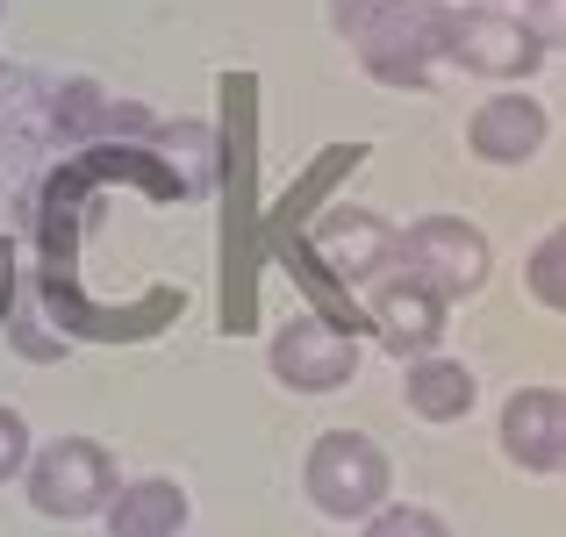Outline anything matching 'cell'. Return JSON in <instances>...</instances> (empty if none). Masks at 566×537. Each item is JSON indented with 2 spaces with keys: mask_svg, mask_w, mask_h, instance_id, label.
Segmentation results:
<instances>
[{
  "mask_svg": "<svg viewBox=\"0 0 566 537\" xmlns=\"http://www.w3.org/2000/svg\"><path fill=\"white\" fill-rule=\"evenodd\" d=\"M22 481H29L36 516H51V524H86V516H101L108 495H115V459H108V444H94V438H57V444H43V452H29Z\"/></svg>",
  "mask_w": 566,
  "mask_h": 537,
  "instance_id": "2",
  "label": "cell"
},
{
  "mask_svg": "<svg viewBox=\"0 0 566 537\" xmlns=\"http://www.w3.org/2000/svg\"><path fill=\"white\" fill-rule=\"evenodd\" d=\"M366 308H374V330L387 337V351H423L444 337V308L452 302H438V294L423 287V280H409V273H380L374 280V294H366Z\"/></svg>",
  "mask_w": 566,
  "mask_h": 537,
  "instance_id": "7",
  "label": "cell"
},
{
  "mask_svg": "<svg viewBox=\"0 0 566 537\" xmlns=\"http://www.w3.org/2000/svg\"><path fill=\"white\" fill-rule=\"evenodd\" d=\"M316 251L352 287H374L387 265H395V230H387L380 215H366V208H331V215L316 222Z\"/></svg>",
  "mask_w": 566,
  "mask_h": 537,
  "instance_id": "8",
  "label": "cell"
},
{
  "mask_svg": "<svg viewBox=\"0 0 566 537\" xmlns=\"http://www.w3.org/2000/svg\"><path fill=\"white\" fill-rule=\"evenodd\" d=\"M559 430H566V394L524 387L502 409V459L524 473H559Z\"/></svg>",
  "mask_w": 566,
  "mask_h": 537,
  "instance_id": "9",
  "label": "cell"
},
{
  "mask_svg": "<svg viewBox=\"0 0 566 537\" xmlns=\"http://www.w3.org/2000/svg\"><path fill=\"white\" fill-rule=\"evenodd\" d=\"M531 36L545 43V51H566V0H531Z\"/></svg>",
  "mask_w": 566,
  "mask_h": 537,
  "instance_id": "17",
  "label": "cell"
},
{
  "mask_svg": "<svg viewBox=\"0 0 566 537\" xmlns=\"http://www.w3.org/2000/svg\"><path fill=\"white\" fill-rule=\"evenodd\" d=\"M481 8H495V0H481Z\"/></svg>",
  "mask_w": 566,
  "mask_h": 537,
  "instance_id": "19",
  "label": "cell"
},
{
  "mask_svg": "<svg viewBox=\"0 0 566 537\" xmlns=\"http://www.w3.org/2000/svg\"><path fill=\"white\" fill-rule=\"evenodd\" d=\"M187 516L193 509L180 481H115L101 524H108V537H180Z\"/></svg>",
  "mask_w": 566,
  "mask_h": 537,
  "instance_id": "11",
  "label": "cell"
},
{
  "mask_svg": "<svg viewBox=\"0 0 566 537\" xmlns=\"http://www.w3.org/2000/svg\"><path fill=\"white\" fill-rule=\"evenodd\" d=\"M467 144H473V158H488V166H524V158H538V144H545V108L531 94H495V101L473 108Z\"/></svg>",
  "mask_w": 566,
  "mask_h": 537,
  "instance_id": "10",
  "label": "cell"
},
{
  "mask_svg": "<svg viewBox=\"0 0 566 537\" xmlns=\"http://www.w3.org/2000/svg\"><path fill=\"white\" fill-rule=\"evenodd\" d=\"M401 401H409V415H423V423H459V415H473V401H481V380H473L459 358H416L409 380H401Z\"/></svg>",
  "mask_w": 566,
  "mask_h": 537,
  "instance_id": "12",
  "label": "cell"
},
{
  "mask_svg": "<svg viewBox=\"0 0 566 537\" xmlns=\"http://www.w3.org/2000/svg\"><path fill=\"white\" fill-rule=\"evenodd\" d=\"M273 380L294 387V394H331V387H345L352 372H359V345H352L345 330H331L323 316H294L273 330Z\"/></svg>",
  "mask_w": 566,
  "mask_h": 537,
  "instance_id": "6",
  "label": "cell"
},
{
  "mask_svg": "<svg viewBox=\"0 0 566 537\" xmlns=\"http://www.w3.org/2000/svg\"><path fill=\"white\" fill-rule=\"evenodd\" d=\"M387 8H395V0H331V22H337V36H352V43H359V36L380 22Z\"/></svg>",
  "mask_w": 566,
  "mask_h": 537,
  "instance_id": "16",
  "label": "cell"
},
{
  "mask_svg": "<svg viewBox=\"0 0 566 537\" xmlns=\"http://www.w3.org/2000/svg\"><path fill=\"white\" fill-rule=\"evenodd\" d=\"M29 452H36V444H29V423L14 409H0V481H22Z\"/></svg>",
  "mask_w": 566,
  "mask_h": 537,
  "instance_id": "15",
  "label": "cell"
},
{
  "mask_svg": "<svg viewBox=\"0 0 566 537\" xmlns=\"http://www.w3.org/2000/svg\"><path fill=\"white\" fill-rule=\"evenodd\" d=\"M366 537H452V530H444L430 509H409V502H401V509H374V516H366Z\"/></svg>",
  "mask_w": 566,
  "mask_h": 537,
  "instance_id": "14",
  "label": "cell"
},
{
  "mask_svg": "<svg viewBox=\"0 0 566 537\" xmlns=\"http://www.w3.org/2000/svg\"><path fill=\"white\" fill-rule=\"evenodd\" d=\"M359 65L380 86H430L444 65V8L438 0H395L359 36Z\"/></svg>",
  "mask_w": 566,
  "mask_h": 537,
  "instance_id": "4",
  "label": "cell"
},
{
  "mask_svg": "<svg viewBox=\"0 0 566 537\" xmlns=\"http://www.w3.org/2000/svg\"><path fill=\"white\" fill-rule=\"evenodd\" d=\"M444 57L481 80H531V65L545 57V43L524 22L495 8H444Z\"/></svg>",
  "mask_w": 566,
  "mask_h": 537,
  "instance_id": "5",
  "label": "cell"
},
{
  "mask_svg": "<svg viewBox=\"0 0 566 537\" xmlns=\"http://www.w3.org/2000/svg\"><path fill=\"white\" fill-rule=\"evenodd\" d=\"M524 280H531V294H538L545 308H559V316H566V222H559L553 236H545L538 251H531Z\"/></svg>",
  "mask_w": 566,
  "mask_h": 537,
  "instance_id": "13",
  "label": "cell"
},
{
  "mask_svg": "<svg viewBox=\"0 0 566 537\" xmlns=\"http://www.w3.org/2000/svg\"><path fill=\"white\" fill-rule=\"evenodd\" d=\"M395 265L409 280H423L438 302H467V294L488 287L495 251H488V236L467 215H423L409 236H395Z\"/></svg>",
  "mask_w": 566,
  "mask_h": 537,
  "instance_id": "3",
  "label": "cell"
},
{
  "mask_svg": "<svg viewBox=\"0 0 566 537\" xmlns=\"http://www.w3.org/2000/svg\"><path fill=\"white\" fill-rule=\"evenodd\" d=\"M559 473H566V430H559Z\"/></svg>",
  "mask_w": 566,
  "mask_h": 537,
  "instance_id": "18",
  "label": "cell"
},
{
  "mask_svg": "<svg viewBox=\"0 0 566 537\" xmlns=\"http://www.w3.org/2000/svg\"><path fill=\"white\" fill-rule=\"evenodd\" d=\"M387 452L366 430H323L302 459V495L316 502L331 524H366V516L387 502Z\"/></svg>",
  "mask_w": 566,
  "mask_h": 537,
  "instance_id": "1",
  "label": "cell"
}]
</instances>
